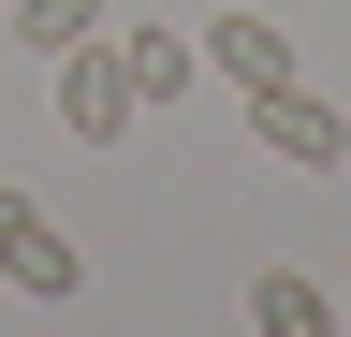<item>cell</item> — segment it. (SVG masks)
Instances as JSON below:
<instances>
[{"label": "cell", "instance_id": "cell-4", "mask_svg": "<svg viewBox=\"0 0 351 337\" xmlns=\"http://www.w3.org/2000/svg\"><path fill=\"white\" fill-rule=\"evenodd\" d=\"M191 59L219 73V89H278V73H293V30H263V15H219Z\"/></svg>", "mask_w": 351, "mask_h": 337}, {"label": "cell", "instance_id": "cell-2", "mask_svg": "<svg viewBox=\"0 0 351 337\" xmlns=\"http://www.w3.org/2000/svg\"><path fill=\"white\" fill-rule=\"evenodd\" d=\"M0 279H15L29 308H73V293H88V249H73L59 220H44L29 191H0Z\"/></svg>", "mask_w": 351, "mask_h": 337}, {"label": "cell", "instance_id": "cell-6", "mask_svg": "<svg viewBox=\"0 0 351 337\" xmlns=\"http://www.w3.org/2000/svg\"><path fill=\"white\" fill-rule=\"evenodd\" d=\"M117 59H132V103H176V89L205 73V59H191V30H147V15L117 30Z\"/></svg>", "mask_w": 351, "mask_h": 337}, {"label": "cell", "instance_id": "cell-5", "mask_svg": "<svg viewBox=\"0 0 351 337\" xmlns=\"http://www.w3.org/2000/svg\"><path fill=\"white\" fill-rule=\"evenodd\" d=\"M249 323H263V337H337L351 308H337L322 279H293V264H263V279H249Z\"/></svg>", "mask_w": 351, "mask_h": 337}, {"label": "cell", "instance_id": "cell-7", "mask_svg": "<svg viewBox=\"0 0 351 337\" xmlns=\"http://www.w3.org/2000/svg\"><path fill=\"white\" fill-rule=\"evenodd\" d=\"M88 30H103V0H15V45H29V59H59V45H88Z\"/></svg>", "mask_w": 351, "mask_h": 337}, {"label": "cell", "instance_id": "cell-1", "mask_svg": "<svg viewBox=\"0 0 351 337\" xmlns=\"http://www.w3.org/2000/svg\"><path fill=\"white\" fill-rule=\"evenodd\" d=\"M132 117H147V103H132V59H117V30L59 45V132H73V147H117Z\"/></svg>", "mask_w": 351, "mask_h": 337}, {"label": "cell", "instance_id": "cell-3", "mask_svg": "<svg viewBox=\"0 0 351 337\" xmlns=\"http://www.w3.org/2000/svg\"><path fill=\"white\" fill-rule=\"evenodd\" d=\"M249 132L278 147L293 176H337V161H351V117H337L322 89H307V73H278V89H249Z\"/></svg>", "mask_w": 351, "mask_h": 337}]
</instances>
